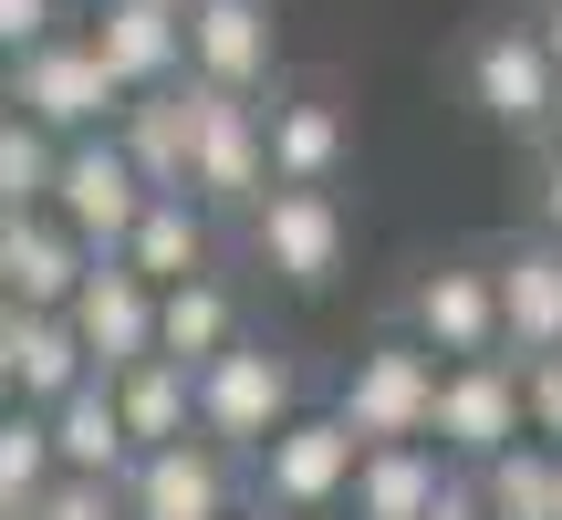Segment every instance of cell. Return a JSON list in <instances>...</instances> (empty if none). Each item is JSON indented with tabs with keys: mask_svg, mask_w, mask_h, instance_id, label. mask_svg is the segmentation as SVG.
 Segmentation results:
<instances>
[{
	"mask_svg": "<svg viewBox=\"0 0 562 520\" xmlns=\"http://www.w3.org/2000/svg\"><path fill=\"white\" fill-rule=\"evenodd\" d=\"M229 250H240L250 281H271V292H292V302H323L344 271H355L344 188H292V178H271L261 199L229 219Z\"/></svg>",
	"mask_w": 562,
	"mask_h": 520,
	"instance_id": "6da1fadb",
	"label": "cell"
},
{
	"mask_svg": "<svg viewBox=\"0 0 562 520\" xmlns=\"http://www.w3.org/2000/svg\"><path fill=\"white\" fill-rule=\"evenodd\" d=\"M188 406H199V438H220L229 459H250L281 417H302V406H313V364H302L281 334L250 323V334H229L220 354L188 364Z\"/></svg>",
	"mask_w": 562,
	"mask_h": 520,
	"instance_id": "7a4b0ae2",
	"label": "cell"
},
{
	"mask_svg": "<svg viewBox=\"0 0 562 520\" xmlns=\"http://www.w3.org/2000/svg\"><path fill=\"white\" fill-rule=\"evenodd\" d=\"M385 323H396L406 343H427L438 364H459V354H501V292H490V250H427L417 271L396 281Z\"/></svg>",
	"mask_w": 562,
	"mask_h": 520,
	"instance_id": "3957f363",
	"label": "cell"
},
{
	"mask_svg": "<svg viewBox=\"0 0 562 520\" xmlns=\"http://www.w3.org/2000/svg\"><path fill=\"white\" fill-rule=\"evenodd\" d=\"M323 406L355 427V448H364V438H427V406H438V354H427V343H406L396 323H375V334L334 364V396H323Z\"/></svg>",
	"mask_w": 562,
	"mask_h": 520,
	"instance_id": "277c9868",
	"label": "cell"
},
{
	"mask_svg": "<svg viewBox=\"0 0 562 520\" xmlns=\"http://www.w3.org/2000/svg\"><path fill=\"white\" fill-rule=\"evenodd\" d=\"M271 188V146H261V94H220V83L188 74V199L209 219H240Z\"/></svg>",
	"mask_w": 562,
	"mask_h": 520,
	"instance_id": "5b68a950",
	"label": "cell"
},
{
	"mask_svg": "<svg viewBox=\"0 0 562 520\" xmlns=\"http://www.w3.org/2000/svg\"><path fill=\"white\" fill-rule=\"evenodd\" d=\"M261 146H271V178L292 188H344L355 167V115H344V83L334 74H281L261 83Z\"/></svg>",
	"mask_w": 562,
	"mask_h": 520,
	"instance_id": "8992f818",
	"label": "cell"
},
{
	"mask_svg": "<svg viewBox=\"0 0 562 520\" xmlns=\"http://www.w3.org/2000/svg\"><path fill=\"white\" fill-rule=\"evenodd\" d=\"M115 500H125V520H220V510L250 500V468L220 438L188 427V438H157L115 468Z\"/></svg>",
	"mask_w": 562,
	"mask_h": 520,
	"instance_id": "52a82bcc",
	"label": "cell"
},
{
	"mask_svg": "<svg viewBox=\"0 0 562 520\" xmlns=\"http://www.w3.org/2000/svg\"><path fill=\"white\" fill-rule=\"evenodd\" d=\"M115 104H125V83L104 74L83 21L42 32L32 53H11V115H32L42 136H94V125H115Z\"/></svg>",
	"mask_w": 562,
	"mask_h": 520,
	"instance_id": "ba28073f",
	"label": "cell"
},
{
	"mask_svg": "<svg viewBox=\"0 0 562 520\" xmlns=\"http://www.w3.org/2000/svg\"><path fill=\"white\" fill-rule=\"evenodd\" d=\"M427 438H438L448 468H480V459H501L510 438H531V427H521V354L501 343V354H459V364H438Z\"/></svg>",
	"mask_w": 562,
	"mask_h": 520,
	"instance_id": "9c48e42d",
	"label": "cell"
},
{
	"mask_svg": "<svg viewBox=\"0 0 562 520\" xmlns=\"http://www.w3.org/2000/svg\"><path fill=\"white\" fill-rule=\"evenodd\" d=\"M552 53L531 42V21L510 11V21H480L469 32V53H459V104L480 125H501V136H542V115H552Z\"/></svg>",
	"mask_w": 562,
	"mask_h": 520,
	"instance_id": "30bf717a",
	"label": "cell"
},
{
	"mask_svg": "<svg viewBox=\"0 0 562 520\" xmlns=\"http://www.w3.org/2000/svg\"><path fill=\"white\" fill-rule=\"evenodd\" d=\"M240 468H250V500L261 510H334L344 479H355V427H344L334 406H302V417H281Z\"/></svg>",
	"mask_w": 562,
	"mask_h": 520,
	"instance_id": "8fae6325",
	"label": "cell"
},
{
	"mask_svg": "<svg viewBox=\"0 0 562 520\" xmlns=\"http://www.w3.org/2000/svg\"><path fill=\"white\" fill-rule=\"evenodd\" d=\"M53 208L63 229H74L83 250H115L125 240V219L146 208V178L125 167V146H115V125H94V136H63V157H53Z\"/></svg>",
	"mask_w": 562,
	"mask_h": 520,
	"instance_id": "7c38bea8",
	"label": "cell"
},
{
	"mask_svg": "<svg viewBox=\"0 0 562 520\" xmlns=\"http://www.w3.org/2000/svg\"><path fill=\"white\" fill-rule=\"evenodd\" d=\"M63 323L83 334V354H94V375H115V364L157 354V281L125 271L115 250H94V271L74 281V302H63Z\"/></svg>",
	"mask_w": 562,
	"mask_h": 520,
	"instance_id": "4fadbf2b",
	"label": "cell"
},
{
	"mask_svg": "<svg viewBox=\"0 0 562 520\" xmlns=\"http://www.w3.org/2000/svg\"><path fill=\"white\" fill-rule=\"evenodd\" d=\"M188 74L220 94H261L281 74V11L271 0H188Z\"/></svg>",
	"mask_w": 562,
	"mask_h": 520,
	"instance_id": "5bb4252c",
	"label": "cell"
},
{
	"mask_svg": "<svg viewBox=\"0 0 562 520\" xmlns=\"http://www.w3.org/2000/svg\"><path fill=\"white\" fill-rule=\"evenodd\" d=\"M83 42L104 53V74H115L125 94L178 83V74H188V0H94Z\"/></svg>",
	"mask_w": 562,
	"mask_h": 520,
	"instance_id": "9a60e30c",
	"label": "cell"
},
{
	"mask_svg": "<svg viewBox=\"0 0 562 520\" xmlns=\"http://www.w3.org/2000/svg\"><path fill=\"white\" fill-rule=\"evenodd\" d=\"M490 292H501V343L510 354H552L562 343V240H542V229L490 240Z\"/></svg>",
	"mask_w": 562,
	"mask_h": 520,
	"instance_id": "2e32d148",
	"label": "cell"
},
{
	"mask_svg": "<svg viewBox=\"0 0 562 520\" xmlns=\"http://www.w3.org/2000/svg\"><path fill=\"white\" fill-rule=\"evenodd\" d=\"M229 334H250V271L209 260V271H188V281H167V292H157V354L167 364L220 354Z\"/></svg>",
	"mask_w": 562,
	"mask_h": 520,
	"instance_id": "e0dca14e",
	"label": "cell"
},
{
	"mask_svg": "<svg viewBox=\"0 0 562 520\" xmlns=\"http://www.w3.org/2000/svg\"><path fill=\"white\" fill-rule=\"evenodd\" d=\"M115 260H125V271H146V281L167 292V281H188V271H209V260H220V219H209L188 188H146V208L125 219Z\"/></svg>",
	"mask_w": 562,
	"mask_h": 520,
	"instance_id": "ac0fdd59",
	"label": "cell"
},
{
	"mask_svg": "<svg viewBox=\"0 0 562 520\" xmlns=\"http://www.w3.org/2000/svg\"><path fill=\"white\" fill-rule=\"evenodd\" d=\"M438 479H448V459H438V438H364L355 448V479H344V520H417L427 500H438Z\"/></svg>",
	"mask_w": 562,
	"mask_h": 520,
	"instance_id": "d6986e66",
	"label": "cell"
},
{
	"mask_svg": "<svg viewBox=\"0 0 562 520\" xmlns=\"http://www.w3.org/2000/svg\"><path fill=\"white\" fill-rule=\"evenodd\" d=\"M83 271H94V250H83L53 208H21L11 219V240H0V292H11L21 313H63Z\"/></svg>",
	"mask_w": 562,
	"mask_h": 520,
	"instance_id": "ffe728a7",
	"label": "cell"
},
{
	"mask_svg": "<svg viewBox=\"0 0 562 520\" xmlns=\"http://www.w3.org/2000/svg\"><path fill=\"white\" fill-rule=\"evenodd\" d=\"M0 364H11L21 406H53V396H74V385L94 375V354H83L74 323L63 313H21V302H11V323H0Z\"/></svg>",
	"mask_w": 562,
	"mask_h": 520,
	"instance_id": "44dd1931",
	"label": "cell"
},
{
	"mask_svg": "<svg viewBox=\"0 0 562 520\" xmlns=\"http://www.w3.org/2000/svg\"><path fill=\"white\" fill-rule=\"evenodd\" d=\"M42 427H53V468H83V479H115V468L136 459V438H125L104 375H83L74 396H53V406H42Z\"/></svg>",
	"mask_w": 562,
	"mask_h": 520,
	"instance_id": "7402d4cb",
	"label": "cell"
},
{
	"mask_svg": "<svg viewBox=\"0 0 562 520\" xmlns=\"http://www.w3.org/2000/svg\"><path fill=\"white\" fill-rule=\"evenodd\" d=\"M104 396H115V417H125V438H136V448L188 438V427H199V406H188V364H167V354L115 364V375H104Z\"/></svg>",
	"mask_w": 562,
	"mask_h": 520,
	"instance_id": "603a6c76",
	"label": "cell"
},
{
	"mask_svg": "<svg viewBox=\"0 0 562 520\" xmlns=\"http://www.w3.org/2000/svg\"><path fill=\"white\" fill-rule=\"evenodd\" d=\"M469 479H480L490 520H562V448H542V438H510L501 459H480Z\"/></svg>",
	"mask_w": 562,
	"mask_h": 520,
	"instance_id": "cb8c5ba5",
	"label": "cell"
},
{
	"mask_svg": "<svg viewBox=\"0 0 562 520\" xmlns=\"http://www.w3.org/2000/svg\"><path fill=\"white\" fill-rule=\"evenodd\" d=\"M42 479H53V427H42V406H0V510L32 520Z\"/></svg>",
	"mask_w": 562,
	"mask_h": 520,
	"instance_id": "d4e9b609",
	"label": "cell"
},
{
	"mask_svg": "<svg viewBox=\"0 0 562 520\" xmlns=\"http://www.w3.org/2000/svg\"><path fill=\"white\" fill-rule=\"evenodd\" d=\"M53 157H63V136H42L32 115H0V208L53 199Z\"/></svg>",
	"mask_w": 562,
	"mask_h": 520,
	"instance_id": "484cf974",
	"label": "cell"
},
{
	"mask_svg": "<svg viewBox=\"0 0 562 520\" xmlns=\"http://www.w3.org/2000/svg\"><path fill=\"white\" fill-rule=\"evenodd\" d=\"M32 520H125L115 479H83V468H53V479L32 489Z\"/></svg>",
	"mask_w": 562,
	"mask_h": 520,
	"instance_id": "4316f807",
	"label": "cell"
},
{
	"mask_svg": "<svg viewBox=\"0 0 562 520\" xmlns=\"http://www.w3.org/2000/svg\"><path fill=\"white\" fill-rule=\"evenodd\" d=\"M521 229L562 240V146H552V136L521 146Z\"/></svg>",
	"mask_w": 562,
	"mask_h": 520,
	"instance_id": "83f0119b",
	"label": "cell"
},
{
	"mask_svg": "<svg viewBox=\"0 0 562 520\" xmlns=\"http://www.w3.org/2000/svg\"><path fill=\"white\" fill-rule=\"evenodd\" d=\"M521 427L542 448H562V343L552 354H521Z\"/></svg>",
	"mask_w": 562,
	"mask_h": 520,
	"instance_id": "f1b7e54d",
	"label": "cell"
},
{
	"mask_svg": "<svg viewBox=\"0 0 562 520\" xmlns=\"http://www.w3.org/2000/svg\"><path fill=\"white\" fill-rule=\"evenodd\" d=\"M42 32H63V0H0V53H32Z\"/></svg>",
	"mask_w": 562,
	"mask_h": 520,
	"instance_id": "f546056e",
	"label": "cell"
},
{
	"mask_svg": "<svg viewBox=\"0 0 562 520\" xmlns=\"http://www.w3.org/2000/svg\"><path fill=\"white\" fill-rule=\"evenodd\" d=\"M417 520H490V510H480V479H469V468H448V479H438V500H427Z\"/></svg>",
	"mask_w": 562,
	"mask_h": 520,
	"instance_id": "4dcf8cb0",
	"label": "cell"
},
{
	"mask_svg": "<svg viewBox=\"0 0 562 520\" xmlns=\"http://www.w3.org/2000/svg\"><path fill=\"white\" fill-rule=\"evenodd\" d=\"M521 21H531V42H542V53H552V74H562V0H531Z\"/></svg>",
	"mask_w": 562,
	"mask_h": 520,
	"instance_id": "1f68e13d",
	"label": "cell"
},
{
	"mask_svg": "<svg viewBox=\"0 0 562 520\" xmlns=\"http://www.w3.org/2000/svg\"><path fill=\"white\" fill-rule=\"evenodd\" d=\"M542 136H552V146H562V83H552V115H542Z\"/></svg>",
	"mask_w": 562,
	"mask_h": 520,
	"instance_id": "d6a6232c",
	"label": "cell"
},
{
	"mask_svg": "<svg viewBox=\"0 0 562 520\" xmlns=\"http://www.w3.org/2000/svg\"><path fill=\"white\" fill-rule=\"evenodd\" d=\"M261 520H344V510H261Z\"/></svg>",
	"mask_w": 562,
	"mask_h": 520,
	"instance_id": "836d02e7",
	"label": "cell"
},
{
	"mask_svg": "<svg viewBox=\"0 0 562 520\" xmlns=\"http://www.w3.org/2000/svg\"><path fill=\"white\" fill-rule=\"evenodd\" d=\"M0 115H11V53H0Z\"/></svg>",
	"mask_w": 562,
	"mask_h": 520,
	"instance_id": "e575fe53",
	"label": "cell"
},
{
	"mask_svg": "<svg viewBox=\"0 0 562 520\" xmlns=\"http://www.w3.org/2000/svg\"><path fill=\"white\" fill-rule=\"evenodd\" d=\"M220 520H261V500H240V510H220Z\"/></svg>",
	"mask_w": 562,
	"mask_h": 520,
	"instance_id": "d590c367",
	"label": "cell"
},
{
	"mask_svg": "<svg viewBox=\"0 0 562 520\" xmlns=\"http://www.w3.org/2000/svg\"><path fill=\"white\" fill-rule=\"evenodd\" d=\"M0 406H21V396H11V364H0Z\"/></svg>",
	"mask_w": 562,
	"mask_h": 520,
	"instance_id": "8d00e7d4",
	"label": "cell"
},
{
	"mask_svg": "<svg viewBox=\"0 0 562 520\" xmlns=\"http://www.w3.org/2000/svg\"><path fill=\"white\" fill-rule=\"evenodd\" d=\"M0 323H11V292H0Z\"/></svg>",
	"mask_w": 562,
	"mask_h": 520,
	"instance_id": "74e56055",
	"label": "cell"
}]
</instances>
